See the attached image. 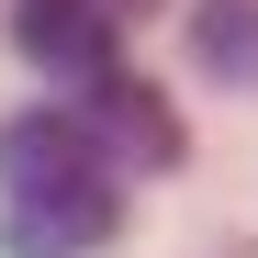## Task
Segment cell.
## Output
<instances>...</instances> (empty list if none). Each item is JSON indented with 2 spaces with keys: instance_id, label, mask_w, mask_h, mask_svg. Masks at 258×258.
<instances>
[{
  "instance_id": "obj_1",
  "label": "cell",
  "mask_w": 258,
  "mask_h": 258,
  "mask_svg": "<svg viewBox=\"0 0 258 258\" xmlns=\"http://www.w3.org/2000/svg\"><path fill=\"white\" fill-rule=\"evenodd\" d=\"M112 23H123V0H12V45L34 68H56V79H101Z\"/></svg>"
},
{
  "instance_id": "obj_2",
  "label": "cell",
  "mask_w": 258,
  "mask_h": 258,
  "mask_svg": "<svg viewBox=\"0 0 258 258\" xmlns=\"http://www.w3.org/2000/svg\"><path fill=\"white\" fill-rule=\"evenodd\" d=\"M101 236H112V180L12 191V258H90Z\"/></svg>"
},
{
  "instance_id": "obj_3",
  "label": "cell",
  "mask_w": 258,
  "mask_h": 258,
  "mask_svg": "<svg viewBox=\"0 0 258 258\" xmlns=\"http://www.w3.org/2000/svg\"><path fill=\"white\" fill-rule=\"evenodd\" d=\"M56 180H101V146L79 112H23L0 123V191H56Z\"/></svg>"
},
{
  "instance_id": "obj_4",
  "label": "cell",
  "mask_w": 258,
  "mask_h": 258,
  "mask_svg": "<svg viewBox=\"0 0 258 258\" xmlns=\"http://www.w3.org/2000/svg\"><path fill=\"white\" fill-rule=\"evenodd\" d=\"M79 123H90V146H123V157H146V168H168L180 157V123H168V101L146 90V79H123V68H101V79H79Z\"/></svg>"
},
{
  "instance_id": "obj_5",
  "label": "cell",
  "mask_w": 258,
  "mask_h": 258,
  "mask_svg": "<svg viewBox=\"0 0 258 258\" xmlns=\"http://www.w3.org/2000/svg\"><path fill=\"white\" fill-rule=\"evenodd\" d=\"M191 45H202L213 79H258V12H247V0H213V12L191 23Z\"/></svg>"
}]
</instances>
